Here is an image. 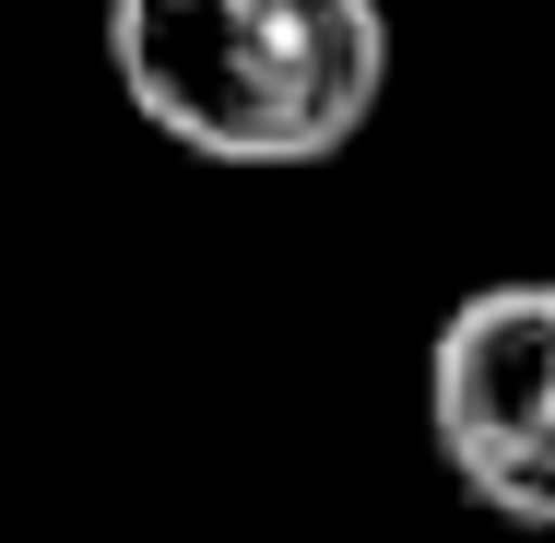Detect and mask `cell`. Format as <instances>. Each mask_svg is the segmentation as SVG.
I'll use <instances>...</instances> for the list:
<instances>
[{"label":"cell","mask_w":555,"mask_h":543,"mask_svg":"<svg viewBox=\"0 0 555 543\" xmlns=\"http://www.w3.org/2000/svg\"><path fill=\"white\" fill-rule=\"evenodd\" d=\"M107 72L202 166H332L390 95L378 0H107Z\"/></svg>","instance_id":"6da1fadb"},{"label":"cell","mask_w":555,"mask_h":543,"mask_svg":"<svg viewBox=\"0 0 555 543\" xmlns=\"http://www.w3.org/2000/svg\"><path fill=\"white\" fill-rule=\"evenodd\" d=\"M426 437L485 520L555 543V284H473L438 320Z\"/></svg>","instance_id":"7a4b0ae2"}]
</instances>
